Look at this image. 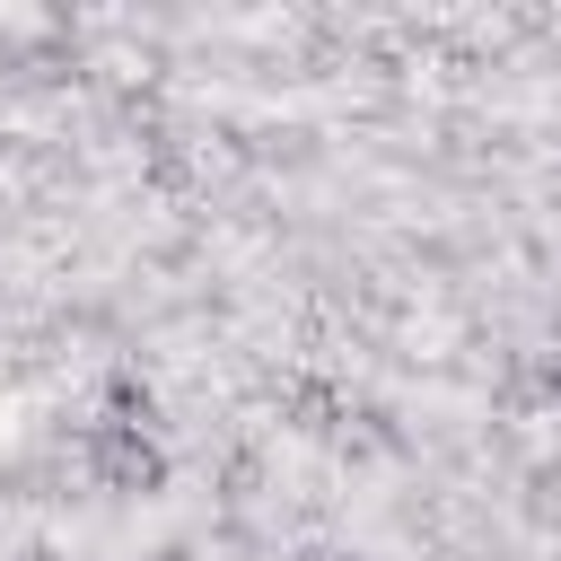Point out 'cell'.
Here are the masks:
<instances>
[{"instance_id": "1", "label": "cell", "mask_w": 561, "mask_h": 561, "mask_svg": "<svg viewBox=\"0 0 561 561\" xmlns=\"http://www.w3.org/2000/svg\"><path fill=\"white\" fill-rule=\"evenodd\" d=\"M96 473H105L114 491H158V482H167V456H158L140 430H114V421H105V430H96Z\"/></svg>"}, {"instance_id": "2", "label": "cell", "mask_w": 561, "mask_h": 561, "mask_svg": "<svg viewBox=\"0 0 561 561\" xmlns=\"http://www.w3.org/2000/svg\"><path fill=\"white\" fill-rule=\"evenodd\" d=\"M105 403H114V430H140V421H149V386H140L131 368H123V377L105 386Z\"/></svg>"}]
</instances>
